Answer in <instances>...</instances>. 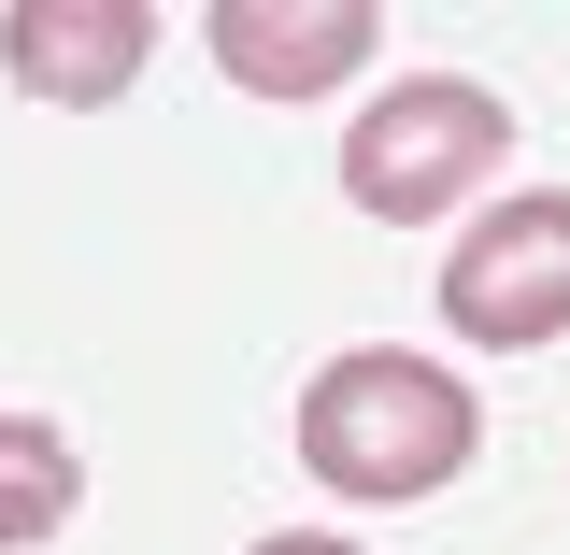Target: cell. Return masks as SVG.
<instances>
[{
  "label": "cell",
  "mask_w": 570,
  "mask_h": 555,
  "mask_svg": "<svg viewBox=\"0 0 570 555\" xmlns=\"http://www.w3.org/2000/svg\"><path fill=\"white\" fill-rule=\"evenodd\" d=\"M71 498H86V456H71L43 414H0V555L58 542V527H71Z\"/></svg>",
  "instance_id": "8992f818"
},
{
  "label": "cell",
  "mask_w": 570,
  "mask_h": 555,
  "mask_svg": "<svg viewBox=\"0 0 570 555\" xmlns=\"http://www.w3.org/2000/svg\"><path fill=\"white\" fill-rule=\"evenodd\" d=\"M499 157H513V115H499L485 86L471 71H414V86H385L343 129V200L385 214V228H428V214L471 200Z\"/></svg>",
  "instance_id": "7a4b0ae2"
},
{
  "label": "cell",
  "mask_w": 570,
  "mask_h": 555,
  "mask_svg": "<svg viewBox=\"0 0 570 555\" xmlns=\"http://www.w3.org/2000/svg\"><path fill=\"white\" fill-rule=\"evenodd\" d=\"M471 442H485V414H471V385L442 356L371 343V356H328L299 385V470L328 498H442L471 470Z\"/></svg>",
  "instance_id": "6da1fadb"
},
{
  "label": "cell",
  "mask_w": 570,
  "mask_h": 555,
  "mask_svg": "<svg viewBox=\"0 0 570 555\" xmlns=\"http://www.w3.org/2000/svg\"><path fill=\"white\" fill-rule=\"evenodd\" d=\"M442 328H471L485 356H542L570 343V186H528L456 228L442 257Z\"/></svg>",
  "instance_id": "3957f363"
},
{
  "label": "cell",
  "mask_w": 570,
  "mask_h": 555,
  "mask_svg": "<svg viewBox=\"0 0 570 555\" xmlns=\"http://www.w3.org/2000/svg\"><path fill=\"white\" fill-rule=\"evenodd\" d=\"M200 43H214V71H228L243 100H328V86L385 43V14H371V0H214Z\"/></svg>",
  "instance_id": "277c9868"
},
{
  "label": "cell",
  "mask_w": 570,
  "mask_h": 555,
  "mask_svg": "<svg viewBox=\"0 0 570 555\" xmlns=\"http://www.w3.org/2000/svg\"><path fill=\"white\" fill-rule=\"evenodd\" d=\"M142 58H157V14H142V0H14V14H0V71H14L29 100H58V115L129 100Z\"/></svg>",
  "instance_id": "5b68a950"
},
{
  "label": "cell",
  "mask_w": 570,
  "mask_h": 555,
  "mask_svg": "<svg viewBox=\"0 0 570 555\" xmlns=\"http://www.w3.org/2000/svg\"><path fill=\"white\" fill-rule=\"evenodd\" d=\"M257 555H356V542H328V527H285V542H257Z\"/></svg>",
  "instance_id": "52a82bcc"
}]
</instances>
